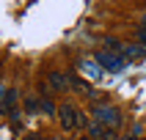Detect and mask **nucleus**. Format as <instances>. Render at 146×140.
Listing matches in <instances>:
<instances>
[{
	"label": "nucleus",
	"instance_id": "1",
	"mask_svg": "<svg viewBox=\"0 0 146 140\" xmlns=\"http://www.w3.org/2000/svg\"><path fill=\"white\" fill-rule=\"evenodd\" d=\"M58 118L64 124V129H80V126H88V118L72 105H61L58 107Z\"/></svg>",
	"mask_w": 146,
	"mask_h": 140
},
{
	"label": "nucleus",
	"instance_id": "2",
	"mask_svg": "<svg viewBox=\"0 0 146 140\" xmlns=\"http://www.w3.org/2000/svg\"><path fill=\"white\" fill-rule=\"evenodd\" d=\"M94 121L105 124L108 129H119L121 126V113L113 105H94Z\"/></svg>",
	"mask_w": 146,
	"mask_h": 140
},
{
	"label": "nucleus",
	"instance_id": "3",
	"mask_svg": "<svg viewBox=\"0 0 146 140\" xmlns=\"http://www.w3.org/2000/svg\"><path fill=\"white\" fill-rule=\"evenodd\" d=\"M97 63L102 66V69H108V72H119L124 66V60H121V55H116V52H99Z\"/></svg>",
	"mask_w": 146,
	"mask_h": 140
},
{
	"label": "nucleus",
	"instance_id": "4",
	"mask_svg": "<svg viewBox=\"0 0 146 140\" xmlns=\"http://www.w3.org/2000/svg\"><path fill=\"white\" fill-rule=\"evenodd\" d=\"M121 55L124 58H135V60H143L146 58V44H124Z\"/></svg>",
	"mask_w": 146,
	"mask_h": 140
},
{
	"label": "nucleus",
	"instance_id": "5",
	"mask_svg": "<svg viewBox=\"0 0 146 140\" xmlns=\"http://www.w3.org/2000/svg\"><path fill=\"white\" fill-rule=\"evenodd\" d=\"M108 132H110V129H108L105 124L88 121V137H91V140H105V137H108Z\"/></svg>",
	"mask_w": 146,
	"mask_h": 140
},
{
	"label": "nucleus",
	"instance_id": "6",
	"mask_svg": "<svg viewBox=\"0 0 146 140\" xmlns=\"http://www.w3.org/2000/svg\"><path fill=\"white\" fill-rule=\"evenodd\" d=\"M50 88H52V91H66V88H69V77L61 74V72H52V74H50Z\"/></svg>",
	"mask_w": 146,
	"mask_h": 140
},
{
	"label": "nucleus",
	"instance_id": "7",
	"mask_svg": "<svg viewBox=\"0 0 146 140\" xmlns=\"http://www.w3.org/2000/svg\"><path fill=\"white\" fill-rule=\"evenodd\" d=\"M121 47H124V44H121L119 39H113V36H108V39H105V49H108V52H116V55H121Z\"/></svg>",
	"mask_w": 146,
	"mask_h": 140
},
{
	"label": "nucleus",
	"instance_id": "8",
	"mask_svg": "<svg viewBox=\"0 0 146 140\" xmlns=\"http://www.w3.org/2000/svg\"><path fill=\"white\" fill-rule=\"evenodd\" d=\"M39 102H41V113H47V115L58 113V110H55V105H52V99H39Z\"/></svg>",
	"mask_w": 146,
	"mask_h": 140
},
{
	"label": "nucleus",
	"instance_id": "9",
	"mask_svg": "<svg viewBox=\"0 0 146 140\" xmlns=\"http://www.w3.org/2000/svg\"><path fill=\"white\" fill-rule=\"evenodd\" d=\"M80 69H86L91 77H97V74H99V66H94V63H80Z\"/></svg>",
	"mask_w": 146,
	"mask_h": 140
},
{
	"label": "nucleus",
	"instance_id": "10",
	"mask_svg": "<svg viewBox=\"0 0 146 140\" xmlns=\"http://www.w3.org/2000/svg\"><path fill=\"white\" fill-rule=\"evenodd\" d=\"M138 44H146V28H141V30H138Z\"/></svg>",
	"mask_w": 146,
	"mask_h": 140
},
{
	"label": "nucleus",
	"instance_id": "11",
	"mask_svg": "<svg viewBox=\"0 0 146 140\" xmlns=\"http://www.w3.org/2000/svg\"><path fill=\"white\" fill-rule=\"evenodd\" d=\"M3 96H6V91H3V85H0V99H3Z\"/></svg>",
	"mask_w": 146,
	"mask_h": 140
},
{
	"label": "nucleus",
	"instance_id": "12",
	"mask_svg": "<svg viewBox=\"0 0 146 140\" xmlns=\"http://www.w3.org/2000/svg\"><path fill=\"white\" fill-rule=\"evenodd\" d=\"M141 22H143V28H146V14H143V16H141Z\"/></svg>",
	"mask_w": 146,
	"mask_h": 140
},
{
	"label": "nucleus",
	"instance_id": "13",
	"mask_svg": "<svg viewBox=\"0 0 146 140\" xmlns=\"http://www.w3.org/2000/svg\"><path fill=\"white\" fill-rule=\"evenodd\" d=\"M28 140H44V137H36V135H33V137H28Z\"/></svg>",
	"mask_w": 146,
	"mask_h": 140
}]
</instances>
